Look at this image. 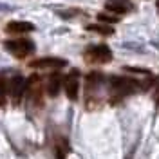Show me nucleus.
<instances>
[{"instance_id":"ddd939ff","label":"nucleus","mask_w":159,"mask_h":159,"mask_svg":"<svg viewBox=\"0 0 159 159\" xmlns=\"http://www.w3.org/2000/svg\"><path fill=\"white\" fill-rule=\"evenodd\" d=\"M98 20L101 22V24H116V22H118L116 16H109V15H105V13L98 15Z\"/></svg>"},{"instance_id":"dca6fc26","label":"nucleus","mask_w":159,"mask_h":159,"mask_svg":"<svg viewBox=\"0 0 159 159\" xmlns=\"http://www.w3.org/2000/svg\"><path fill=\"white\" fill-rule=\"evenodd\" d=\"M156 101H157V103H159V89L156 90Z\"/></svg>"},{"instance_id":"f257e3e1","label":"nucleus","mask_w":159,"mask_h":159,"mask_svg":"<svg viewBox=\"0 0 159 159\" xmlns=\"http://www.w3.org/2000/svg\"><path fill=\"white\" fill-rule=\"evenodd\" d=\"M109 81H110L112 90H114L116 94H119V96L132 94V92H136V90L141 87L138 81H134V80H130V78H125V76H112Z\"/></svg>"},{"instance_id":"9b49d317","label":"nucleus","mask_w":159,"mask_h":159,"mask_svg":"<svg viewBox=\"0 0 159 159\" xmlns=\"http://www.w3.org/2000/svg\"><path fill=\"white\" fill-rule=\"evenodd\" d=\"M87 29L92 31V33H98V34H103V36H110L114 33V29L110 25H105V24H90V25H87Z\"/></svg>"},{"instance_id":"7ed1b4c3","label":"nucleus","mask_w":159,"mask_h":159,"mask_svg":"<svg viewBox=\"0 0 159 159\" xmlns=\"http://www.w3.org/2000/svg\"><path fill=\"white\" fill-rule=\"evenodd\" d=\"M25 89H27V80L24 76H20V74H15L7 83V92L11 94V98L15 99L22 98L25 94Z\"/></svg>"},{"instance_id":"20e7f679","label":"nucleus","mask_w":159,"mask_h":159,"mask_svg":"<svg viewBox=\"0 0 159 159\" xmlns=\"http://www.w3.org/2000/svg\"><path fill=\"white\" fill-rule=\"evenodd\" d=\"M63 90L67 94V98L76 101L78 99V90H80V78H78V70H72L69 76H65L63 80Z\"/></svg>"},{"instance_id":"6e6552de","label":"nucleus","mask_w":159,"mask_h":159,"mask_svg":"<svg viewBox=\"0 0 159 159\" xmlns=\"http://www.w3.org/2000/svg\"><path fill=\"white\" fill-rule=\"evenodd\" d=\"M60 89H63V78L56 72V74H52L49 78V81H47V94L54 98V96H58Z\"/></svg>"},{"instance_id":"9d476101","label":"nucleus","mask_w":159,"mask_h":159,"mask_svg":"<svg viewBox=\"0 0 159 159\" xmlns=\"http://www.w3.org/2000/svg\"><path fill=\"white\" fill-rule=\"evenodd\" d=\"M105 7L114 15H125L129 11V0H109Z\"/></svg>"},{"instance_id":"f8f14e48","label":"nucleus","mask_w":159,"mask_h":159,"mask_svg":"<svg viewBox=\"0 0 159 159\" xmlns=\"http://www.w3.org/2000/svg\"><path fill=\"white\" fill-rule=\"evenodd\" d=\"M99 83H101V74L99 72H90L87 76V87H89V90H92Z\"/></svg>"},{"instance_id":"0eeeda50","label":"nucleus","mask_w":159,"mask_h":159,"mask_svg":"<svg viewBox=\"0 0 159 159\" xmlns=\"http://www.w3.org/2000/svg\"><path fill=\"white\" fill-rule=\"evenodd\" d=\"M25 92H27V98L29 99L40 101V98H42V85H40L38 76H31L27 80V89H25Z\"/></svg>"},{"instance_id":"1a4fd4ad","label":"nucleus","mask_w":159,"mask_h":159,"mask_svg":"<svg viewBox=\"0 0 159 159\" xmlns=\"http://www.w3.org/2000/svg\"><path fill=\"white\" fill-rule=\"evenodd\" d=\"M7 33H31L34 31V25L31 22H9L6 25Z\"/></svg>"},{"instance_id":"f3484780","label":"nucleus","mask_w":159,"mask_h":159,"mask_svg":"<svg viewBox=\"0 0 159 159\" xmlns=\"http://www.w3.org/2000/svg\"><path fill=\"white\" fill-rule=\"evenodd\" d=\"M157 7H159V2H157Z\"/></svg>"},{"instance_id":"f03ea898","label":"nucleus","mask_w":159,"mask_h":159,"mask_svg":"<svg viewBox=\"0 0 159 159\" xmlns=\"http://www.w3.org/2000/svg\"><path fill=\"white\" fill-rule=\"evenodd\" d=\"M6 47L11 54H15L18 58H25L27 54L34 51L33 42H27V40H9V42H6Z\"/></svg>"},{"instance_id":"4468645a","label":"nucleus","mask_w":159,"mask_h":159,"mask_svg":"<svg viewBox=\"0 0 159 159\" xmlns=\"http://www.w3.org/2000/svg\"><path fill=\"white\" fill-rule=\"evenodd\" d=\"M6 92H7V83H6L4 76L0 74V101H4V96H6Z\"/></svg>"},{"instance_id":"423d86ee","label":"nucleus","mask_w":159,"mask_h":159,"mask_svg":"<svg viewBox=\"0 0 159 159\" xmlns=\"http://www.w3.org/2000/svg\"><path fill=\"white\" fill-rule=\"evenodd\" d=\"M33 69H61L65 67V60L61 58H38L29 63Z\"/></svg>"},{"instance_id":"2eb2a0df","label":"nucleus","mask_w":159,"mask_h":159,"mask_svg":"<svg viewBox=\"0 0 159 159\" xmlns=\"http://www.w3.org/2000/svg\"><path fill=\"white\" fill-rule=\"evenodd\" d=\"M123 70H127V72H139V74H150L147 69H139V67H123Z\"/></svg>"},{"instance_id":"39448f33","label":"nucleus","mask_w":159,"mask_h":159,"mask_svg":"<svg viewBox=\"0 0 159 159\" xmlns=\"http://www.w3.org/2000/svg\"><path fill=\"white\" fill-rule=\"evenodd\" d=\"M87 56H89L92 61L107 63V61L112 60V51H110L107 45H92V47L87 51Z\"/></svg>"}]
</instances>
